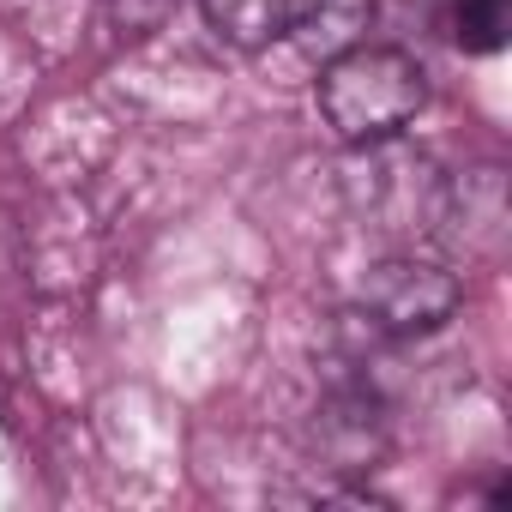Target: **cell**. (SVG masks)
Segmentation results:
<instances>
[{"mask_svg": "<svg viewBox=\"0 0 512 512\" xmlns=\"http://www.w3.org/2000/svg\"><path fill=\"white\" fill-rule=\"evenodd\" d=\"M458 302V272L446 260H422V253H392L362 278V320L380 338H428L458 314Z\"/></svg>", "mask_w": 512, "mask_h": 512, "instance_id": "cell-3", "label": "cell"}, {"mask_svg": "<svg viewBox=\"0 0 512 512\" xmlns=\"http://www.w3.org/2000/svg\"><path fill=\"white\" fill-rule=\"evenodd\" d=\"M205 25L229 43V49H272L284 37V0H199Z\"/></svg>", "mask_w": 512, "mask_h": 512, "instance_id": "cell-6", "label": "cell"}, {"mask_svg": "<svg viewBox=\"0 0 512 512\" xmlns=\"http://www.w3.org/2000/svg\"><path fill=\"white\" fill-rule=\"evenodd\" d=\"M169 7L175 0H115V13H121V37H145V31H157L163 19H169Z\"/></svg>", "mask_w": 512, "mask_h": 512, "instance_id": "cell-8", "label": "cell"}, {"mask_svg": "<svg viewBox=\"0 0 512 512\" xmlns=\"http://www.w3.org/2000/svg\"><path fill=\"white\" fill-rule=\"evenodd\" d=\"M428 109V73L416 55L386 43H356L320 61V115L344 145L392 139Z\"/></svg>", "mask_w": 512, "mask_h": 512, "instance_id": "cell-1", "label": "cell"}, {"mask_svg": "<svg viewBox=\"0 0 512 512\" xmlns=\"http://www.w3.org/2000/svg\"><path fill=\"white\" fill-rule=\"evenodd\" d=\"M356 157H350V175H344V193H350V205L368 217V223H380V229H422V235H434V217H440V175H434V163L422 157V151H410V145H398V133L392 139H368V145H350Z\"/></svg>", "mask_w": 512, "mask_h": 512, "instance_id": "cell-2", "label": "cell"}, {"mask_svg": "<svg viewBox=\"0 0 512 512\" xmlns=\"http://www.w3.org/2000/svg\"><path fill=\"white\" fill-rule=\"evenodd\" d=\"M512 37V0H458L452 7V43L464 55H500Z\"/></svg>", "mask_w": 512, "mask_h": 512, "instance_id": "cell-7", "label": "cell"}, {"mask_svg": "<svg viewBox=\"0 0 512 512\" xmlns=\"http://www.w3.org/2000/svg\"><path fill=\"white\" fill-rule=\"evenodd\" d=\"M374 0H284V37L308 61H332L356 43H368Z\"/></svg>", "mask_w": 512, "mask_h": 512, "instance_id": "cell-5", "label": "cell"}, {"mask_svg": "<svg viewBox=\"0 0 512 512\" xmlns=\"http://www.w3.org/2000/svg\"><path fill=\"white\" fill-rule=\"evenodd\" d=\"M434 241L452 247V253H482V260H494L500 241H506V187H500V169H470L464 181L440 187Z\"/></svg>", "mask_w": 512, "mask_h": 512, "instance_id": "cell-4", "label": "cell"}]
</instances>
